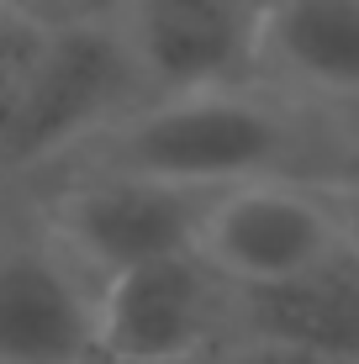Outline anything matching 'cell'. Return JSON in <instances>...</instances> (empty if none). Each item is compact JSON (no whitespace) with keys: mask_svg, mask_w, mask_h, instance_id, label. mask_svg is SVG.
Returning a JSON list of instances; mask_svg holds the SVG:
<instances>
[{"mask_svg":"<svg viewBox=\"0 0 359 364\" xmlns=\"http://www.w3.org/2000/svg\"><path fill=\"white\" fill-rule=\"evenodd\" d=\"M43 43H48V32L32 27L27 16H16V11L0 0V148H6L11 127H16V111H21V100H27L32 69H37V58H43Z\"/></svg>","mask_w":359,"mask_h":364,"instance_id":"obj_10","label":"cell"},{"mask_svg":"<svg viewBox=\"0 0 359 364\" xmlns=\"http://www.w3.org/2000/svg\"><path fill=\"white\" fill-rule=\"evenodd\" d=\"M259 69L317 100H359V0H275L259 27Z\"/></svg>","mask_w":359,"mask_h":364,"instance_id":"obj_9","label":"cell"},{"mask_svg":"<svg viewBox=\"0 0 359 364\" xmlns=\"http://www.w3.org/2000/svg\"><path fill=\"white\" fill-rule=\"evenodd\" d=\"M138 100L143 85L117 27L48 32L16 127L0 148V169H32L74 148H90L127 111H138Z\"/></svg>","mask_w":359,"mask_h":364,"instance_id":"obj_2","label":"cell"},{"mask_svg":"<svg viewBox=\"0 0 359 364\" xmlns=\"http://www.w3.org/2000/svg\"><path fill=\"white\" fill-rule=\"evenodd\" d=\"M343 248L328 185L259 180L222 191L201 222V259L232 291H275Z\"/></svg>","mask_w":359,"mask_h":364,"instance_id":"obj_4","label":"cell"},{"mask_svg":"<svg viewBox=\"0 0 359 364\" xmlns=\"http://www.w3.org/2000/svg\"><path fill=\"white\" fill-rule=\"evenodd\" d=\"M301 159L306 137L286 100L227 85L127 111L111 132L80 148L74 174H127L217 196L259 180H301Z\"/></svg>","mask_w":359,"mask_h":364,"instance_id":"obj_1","label":"cell"},{"mask_svg":"<svg viewBox=\"0 0 359 364\" xmlns=\"http://www.w3.org/2000/svg\"><path fill=\"white\" fill-rule=\"evenodd\" d=\"M333 196V211H338V228H343V243L359 254V180H338L328 185Z\"/></svg>","mask_w":359,"mask_h":364,"instance_id":"obj_13","label":"cell"},{"mask_svg":"<svg viewBox=\"0 0 359 364\" xmlns=\"http://www.w3.org/2000/svg\"><path fill=\"white\" fill-rule=\"evenodd\" d=\"M222 364H333V359H317L291 343H264V338H227L222 343Z\"/></svg>","mask_w":359,"mask_h":364,"instance_id":"obj_12","label":"cell"},{"mask_svg":"<svg viewBox=\"0 0 359 364\" xmlns=\"http://www.w3.org/2000/svg\"><path fill=\"white\" fill-rule=\"evenodd\" d=\"M264 16L249 0H127L117 32L148 100L243 85Z\"/></svg>","mask_w":359,"mask_h":364,"instance_id":"obj_6","label":"cell"},{"mask_svg":"<svg viewBox=\"0 0 359 364\" xmlns=\"http://www.w3.org/2000/svg\"><path fill=\"white\" fill-rule=\"evenodd\" d=\"M217 196L127 174H74L48 206V237L95 285H106L138 264L201 248V222Z\"/></svg>","mask_w":359,"mask_h":364,"instance_id":"obj_3","label":"cell"},{"mask_svg":"<svg viewBox=\"0 0 359 364\" xmlns=\"http://www.w3.org/2000/svg\"><path fill=\"white\" fill-rule=\"evenodd\" d=\"M6 6L43 32H85V27H117L127 0H6Z\"/></svg>","mask_w":359,"mask_h":364,"instance_id":"obj_11","label":"cell"},{"mask_svg":"<svg viewBox=\"0 0 359 364\" xmlns=\"http://www.w3.org/2000/svg\"><path fill=\"white\" fill-rule=\"evenodd\" d=\"M249 6L259 11V16H264V11H269V6H275V0H249Z\"/></svg>","mask_w":359,"mask_h":364,"instance_id":"obj_15","label":"cell"},{"mask_svg":"<svg viewBox=\"0 0 359 364\" xmlns=\"http://www.w3.org/2000/svg\"><path fill=\"white\" fill-rule=\"evenodd\" d=\"M291 343L333 364H359V254L349 243L312 274L275 291H232V333Z\"/></svg>","mask_w":359,"mask_h":364,"instance_id":"obj_8","label":"cell"},{"mask_svg":"<svg viewBox=\"0 0 359 364\" xmlns=\"http://www.w3.org/2000/svg\"><path fill=\"white\" fill-rule=\"evenodd\" d=\"M95 306L101 285L48 232H0V364H90Z\"/></svg>","mask_w":359,"mask_h":364,"instance_id":"obj_7","label":"cell"},{"mask_svg":"<svg viewBox=\"0 0 359 364\" xmlns=\"http://www.w3.org/2000/svg\"><path fill=\"white\" fill-rule=\"evenodd\" d=\"M232 333V285L201 259L169 254L101 285L95 306V359L159 364L217 354Z\"/></svg>","mask_w":359,"mask_h":364,"instance_id":"obj_5","label":"cell"},{"mask_svg":"<svg viewBox=\"0 0 359 364\" xmlns=\"http://www.w3.org/2000/svg\"><path fill=\"white\" fill-rule=\"evenodd\" d=\"M90 364H117V359H90ZM159 364H222V348L217 354H195V359H159Z\"/></svg>","mask_w":359,"mask_h":364,"instance_id":"obj_14","label":"cell"}]
</instances>
